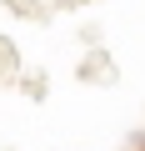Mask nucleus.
Listing matches in <instances>:
<instances>
[{
  "instance_id": "nucleus-1",
  "label": "nucleus",
  "mask_w": 145,
  "mask_h": 151,
  "mask_svg": "<svg viewBox=\"0 0 145 151\" xmlns=\"http://www.w3.org/2000/svg\"><path fill=\"white\" fill-rule=\"evenodd\" d=\"M140 146H145V136H140Z\"/></svg>"
}]
</instances>
